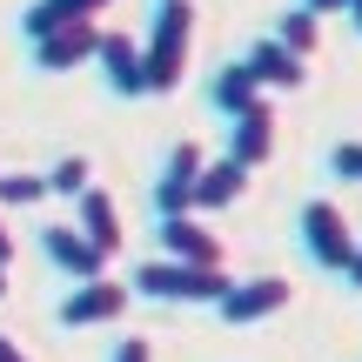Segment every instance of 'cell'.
I'll return each mask as SVG.
<instances>
[{
	"label": "cell",
	"mask_w": 362,
	"mask_h": 362,
	"mask_svg": "<svg viewBox=\"0 0 362 362\" xmlns=\"http://www.w3.org/2000/svg\"><path fill=\"white\" fill-rule=\"evenodd\" d=\"M94 54H101V21H67V27H54V34L27 40L34 74H74V67H88Z\"/></svg>",
	"instance_id": "cell-6"
},
{
	"label": "cell",
	"mask_w": 362,
	"mask_h": 362,
	"mask_svg": "<svg viewBox=\"0 0 362 362\" xmlns=\"http://www.w3.org/2000/svg\"><path fill=\"white\" fill-rule=\"evenodd\" d=\"M322 168L336 175V181H356V188H362V141H336L322 155Z\"/></svg>",
	"instance_id": "cell-20"
},
{
	"label": "cell",
	"mask_w": 362,
	"mask_h": 362,
	"mask_svg": "<svg viewBox=\"0 0 362 362\" xmlns=\"http://www.w3.org/2000/svg\"><path fill=\"white\" fill-rule=\"evenodd\" d=\"M349 27H356V34H362V0H349Z\"/></svg>",
	"instance_id": "cell-26"
},
{
	"label": "cell",
	"mask_w": 362,
	"mask_h": 362,
	"mask_svg": "<svg viewBox=\"0 0 362 362\" xmlns=\"http://www.w3.org/2000/svg\"><path fill=\"white\" fill-rule=\"evenodd\" d=\"M34 202H47V175H34V168L0 175V208H34Z\"/></svg>",
	"instance_id": "cell-19"
},
{
	"label": "cell",
	"mask_w": 362,
	"mask_h": 362,
	"mask_svg": "<svg viewBox=\"0 0 362 362\" xmlns=\"http://www.w3.org/2000/svg\"><path fill=\"white\" fill-rule=\"evenodd\" d=\"M81 188H94V161L88 155H61L47 168V194H67V202H74Z\"/></svg>",
	"instance_id": "cell-18"
},
{
	"label": "cell",
	"mask_w": 362,
	"mask_h": 362,
	"mask_svg": "<svg viewBox=\"0 0 362 362\" xmlns=\"http://www.w3.org/2000/svg\"><path fill=\"white\" fill-rule=\"evenodd\" d=\"M248 67H255V81L269 94H302L309 88V61H302L288 40H275V34H262V40H248V54H242Z\"/></svg>",
	"instance_id": "cell-11"
},
{
	"label": "cell",
	"mask_w": 362,
	"mask_h": 362,
	"mask_svg": "<svg viewBox=\"0 0 362 362\" xmlns=\"http://www.w3.org/2000/svg\"><path fill=\"white\" fill-rule=\"evenodd\" d=\"M296 242H302V255H309L322 275H342V269H349V255L362 248V235H356V221L342 215V202L309 194V202L296 208Z\"/></svg>",
	"instance_id": "cell-3"
},
{
	"label": "cell",
	"mask_w": 362,
	"mask_h": 362,
	"mask_svg": "<svg viewBox=\"0 0 362 362\" xmlns=\"http://www.w3.org/2000/svg\"><path fill=\"white\" fill-rule=\"evenodd\" d=\"M74 221L88 228V242L101 248L107 262L128 248V221H121V202H115L107 188H81V194H74Z\"/></svg>",
	"instance_id": "cell-12"
},
{
	"label": "cell",
	"mask_w": 362,
	"mask_h": 362,
	"mask_svg": "<svg viewBox=\"0 0 362 362\" xmlns=\"http://www.w3.org/2000/svg\"><path fill=\"white\" fill-rule=\"evenodd\" d=\"M128 302H134V288L121 275H88L61 296V329H115L128 315Z\"/></svg>",
	"instance_id": "cell-4"
},
{
	"label": "cell",
	"mask_w": 362,
	"mask_h": 362,
	"mask_svg": "<svg viewBox=\"0 0 362 362\" xmlns=\"http://www.w3.org/2000/svg\"><path fill=\"white\" fill-rule=\"evenodd\" d=\"M228 282L235 275L221 262H175V255H155V262H141L128 275V288L141 302H175V309H215Z\"/></svg>",
	"instance_id": "cell-1"
},
{
	"label": "cell",
	"mask_w": 362,
	"mask_h": 362,
	"mask_svg": "<svg viewBox=\"0 0 362 362\" xmlns=\"http://www.w3.org/2000/svg\"><path fill=\"white\" fill-rule=\"evenodd\" d=\"M0 269H13V228H7V215H0Z\"/></svg>",
	"instance_id": "cell-22"
},
{
	"label": "cell",
	"mask_w": 362,
	"mask_h": 362,
	"mask_svg": "<svg viewBox=\"0 0 362 362\" xmlns=\"http://www.w3.org/2000/svg\"><path fill=\"white\" fill-rule=\"evenodd\" d=\"M255 101H269V88L255 81V67H248V61H221L215 74H208V107H215L221 121L242 115V107H255Z\"/></svg>",
	"instance_id": "cell-15"
},
{
	"label": "cell",
	"mask_w": 362,
	"mask_h": 362,
	"mask_svg": "<svg viewBox=\"0 0 362 362\" xmlns=\"http://www.w3.org/2000/svg\"><path fill=\"white\" fill-rule=\"evenodd\" d=\"M0 302H7V269H0Z\"/></svg>",
	"instance_id": "cell-27"
},
{
	"label": "cell",
	"mask_w": 362,
	"mask_h": 362,
	"mask_svg": "<svg viewBox=\"0 0 362 362\" xmlns=\"http://www.w3.org/2000/svg\"><path fill=\"white\" fill-rule=\"evenodd\" d=\"M202 141H175L168 155H161V175L155 188H148V202H155V215H181V208H194V181H202Z\"/></svg>",
	"instance_id": "cell-8"
},
{
	"label": "cell",
	"mask_w": 362,
	"mask_h": 362,
	"mask_svg": "<svg viewBox=\"0 0 362 362\" xmlns=\"http://www.w3.org/2000/svg\"><path fill=\"white\" fill-rule=\"evenodd\" d=\"M107 362H155V342H148V336H121Z\"/></svg>",
	"instance_id": "cell-21"
},
{
	"label": "cell",
	"mask_w": 362,
	"mask_h": 362,
	"mask_svg": "<svg viewBox=\"0 0 362 362\" xmlns=\"http://www.w3.org/2000/svg\"><path fill=\"white\" fill-rule=\"evenodd\" d=\"M228 155L248 168H269L275 161V101H255L242 115H228Z\"/></svg>",
	"instance_id": "cell-13"
},
{
	"label": "cell",
	"mask_w": 362,
	"mask_h": 362,
	"mask_svg": "<svg viewBox=\"0 0 362 362\" xmlns=\"http://www.w3.org/2000/svg\"><path fill=\"white\" fill-rule=\"evenodd\" d=\"M40 255L54 262V269L67 275V282H88V275H107V255L88 242V228L81 221H40Z\"/></svg>",
	"instance_id": "cell-7"
},
{
	"label": "cell",
	"mask_w": 362,
	"mask_h": 362,
	"mask_svg": "<svg viewBox=\"0 0 362 362\" xmlns=\"http://www.w3.org/2000/svg\"><path fill=\"white\" fill-rule=\"evenodd\" d=\"M342 282H349V288H356V296H362V248H356V255H349V269H342Z\"/></svg>",
	"instance_id": "cell-23"
},
{
	"label": "cell",
	"mask_w": 362,
	"mask_h": 362,
	"mask_svg": "<svg viewBox=\"0 0 362 362\" xmlns=\"http://www.w3.org/2000/svg\"><path fill=\"white\" fill-rule=\"evenodd\" d=\"M269 34H275V40H288V47H296L302 61H315V47H322V13H315V7H302V0H296V7H288L282 21L269 27Z\"/></svg>",
	"instance_id": "cell-17"
},
{
	"label": "cell",
	"mask_w": 362,
	"mask_h": 362,
	"mask_svg": "<svg viewBox=\"0 0 362 362\" xmlns=\"http://www.w3.org/2000/svg\"><path fill=\"white\" fill-rule=\"evenodd\" d=\"M155 248L175 262H221V235L202 221V208H181V215H155Z\"/></svg>",
	"instance_id": "cell-10"
},
{
	"label": "cell",
	"mask_w": 362,
	"mask_h": 362,
	"mask_svg": "<svg viewBox=\"0 0 362 362\" xmlns=\"http://www.w3.org/2000/svg\"><path fill=\"white\" fill-rule=\"evenodd\" d=\"M288 302H296V282H288V275H248V282L221 288L215 315L228 329H255V322H269V315H282Z\"/></svg>",
	"instance_id": "cell-5"
},
{
	"label": "cell",
	"mask_w": 362,
	"mask_h": 362,
	"mask_svg": "<svg viewBox=\"0 0 362 362\" xmlns=\"http://www.w3.org/2000/svg\"><path fill=\"white\" fill-rule=\"evenodd\" d=\"M248 161H235V155H221V161H202V181H194V208L202 215H221V208H235L248 194Z\"/></svg>",
	"instance_id": "cell-14"
},
{
	"label": "cell",
	"mask_w": 362,
	"mask_h": 362,
	"mask_svg": "<svg viewBox=\"0 0 362 362\" xmlns=\"http://www.w3.org/2000/svg\"><path fill=\"white\" fill-rule=\"evenodd\" d=\"M94 67H101V81H107L115 101H141V94H148L141 34H107V27H101V54H94Z\"/></svg>",
	"instance_id": "cell-9"
},
{
	"label": "cell",
	"mask_w": 362,
	"mask_h": 362,
	"mask_svg": "<svg viewBox=\"0 0 362 362\" xmlns=\"http://www.w3.org/2000/svg\"><path fill=\"white\" fill-rule=\"evenodd\" d=\"M0 362H27V349H21L13 336H0Z\"/></svg>",
	"instance_id": "cell-25"
},
{
	"label": "cell",
	"mask_w": 362,
	"mask_h": 362,
	"mask_svg": "<svg viewBox=\"0 0 362 362\" xmlns=\"http://www.w3.org/2000/svg\"><path fill=\"white\" fill-rule=\"evenodd\" d=\"M107 7L115 0H27L21 7V40H40L54 27H67V21H101Z\"/></svg>",
	"instance_id": "cell-16"
},
{
	"label": "cell",
	"mask_w": 362,
	"mask_h": 362,
	"mask_svg": "<svg viewBox=\"0 0 362 362\" xmlns=\"http://www.w3.org/2000/svg\"><path fill=\"white\" fill-rule=\"evenodd\" d=\"M194 54V0H155V21L141 34V61H148V94H175Z\"/></svg>",
	"instance_id": "cell-2"
},
{
	"label": "cell",
	"mask_w": 362,
	"mask_h": 362,
	"mask_svg": "<svg viewBox=\"0 0 362 362\" xmlns=\"http://www.w3.org/2000/svg\"><path fill=\"white\" fill-rule=\"evenodd\" d=\"M302 7H315V13L329 21V13H349V0H302Z\"/></svg>",
	"instance_id": "cell-24"
}]
</instances>
